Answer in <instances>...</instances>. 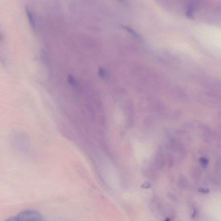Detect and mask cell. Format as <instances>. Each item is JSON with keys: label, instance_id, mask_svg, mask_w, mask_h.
<instances>
[{"label": "cell", "instance_id": "obj_1", "mask_svg": "<svg viewBox=\"0 0 221 221\" xmlns=\"http://www.w3.org/2000/svg\"><path fill=\"white\" fill-rule=\"evenodd\" d=\"M11 142L15 150L21 152H26L29 148V137L21 131H15L12 133Z\"/></svg>", "mask_w": 221, "mask_h": 221}, {"label": "cell", "instance_id": "obj_2", "mask_svg": "<svg viewBox=\"0 0 221 221\" xmlns=\"http://www.w3.org/2000/svg\"><path fill=\"white\" fill-rule=\"evenodd\" d=\"M17 217L19 221H37L39 220L40 217L37 212L28 210L22 212Z\"/></svg>", "mask_w": 221, "mask_h": 221}, {"label": "cell", "instance_id": "obj_3", "mask_svg": "<svg viewBox=\"0 0 221 221\" xmlns=\"http://www.w3.org/2000/svg\"><path fill=\"white\" fill-rule=\"evenodd\" d=\"M26 11L27 15L28 17L30 24L32 27L34 29L35 27V23L32 14L31 12L28 7H26Z\"/></svg>", "mask_w": 221, "mask_h": 221}, {"label": "cell", "instance_id": "obj_4", "mask_svg": "<svg viewBox=\"0 0 221 221\" xmlns=\"http://www.w3.org/2000/svg\"><path fill=\"white\" fill-rule=\"evenodd\" d=\"M124 28L125 29L127 30L129 32H130V33L132 34L135 37L137 38L138 39H141V37H140V36L139 35V34H138L137 33L135 32L134 31V30H133L132 29L130 28L129 27L126 26H124Z\"/></svg>", "mask_w": 221, "mask_h": 221}, {"label": "cell", "instance_id": "obj_5", "mask_svg": "<svg viewBox=\"0 0 221 221\" xmlns=\"http://www.w3.org/2000/svg\"><path fill=\"white\" fill-rule=\"evenodd\" d=\"M68 80L69 82L71 85L72 86H76L77 85V82L75 79L73 78L71 76H68Z\"/></svg>", "mask_w": 221, "mask_h": 221}, {"label": "cell", "instance_id": "obj_6", "mask_svg": "<svg viewBox=\"0 0 221 221\" xmlns=\"http://www.w3.org/2000/svg\"><path fill=\"white\" fill-rule=\"evenodd\" d=\"M98 74L101 77H104L106 76V72L103 69L100 68L98 70Z\"/></svg>", "mask_w": 221, "mask_h": 221}, {"label": "cell", "instance_id": "obj_7", "mask_svg": "<svg viewBox=\"0 0 221 221\" xmlns=\"http://www.w3.org/2000/svg\"><path fill=\"white\" fill-rule=\"evenodd\" d=\"M200 162L201 163L202 165L204 166H207L208 163V160L207 159H204V158H201L200 159Z\"/></svg>", "mask_w": 221, "mask_h": 221}, {"label": "cell", "instance_id": "obj_8", "mask_svg": "<svg viewBox=\"0 0 221 221\" xmlns=\"http://www.w3.org/2000/svg\"><path fill=\"white\" fill-rule=\"evenodd\" d=\"M151 186V185L149 182H145V183H143L142 185L141 186V187L143 189H147L150 188Z\"/></svg>", "mask_w": 221, "mask_h": 221}, {"label": "cell", "instance_id": "obj_9", "mask_svg": "<svg viewBox=\"0 0 221 221\" xmlns=\"http://www.w3.org/2000/svg\"><path fill=\"white\" fill-rule=\"evenodd\" d=\"M198 191L199 192H201L202 193H205V194H207L209 192V190L208 189H205L203 188H199L198 189Z\"/></svg>", "mask_w": 221, "mask_h": 221}, {"label": "cell", "instance_id": "obj_10", "mask_svg": "<svg viewBox=\"0 0 221 221\" xmlns=\"http://www.w3.org/2000/svg\"><path fill=\"white\" fill-rule=\"evenodd\" d=\"M5 221H19V219L18 217H12L8 219Z\"/></svg>", "mask_w": 221, "mask_h": 221}, {"label": "cell", "instance_id": "obj_11", "mask_svg": "<svg viewBox=\"0 0 221 221\" xmlns=\"http://www.w3.org/2000/svg\"><path fill=\"white\" fill-rule=\"evenodd\" d=\"M165 221H171L169 219H167Z\"/></svg>", "mask_w": 221, "mask_h": 221}]
</instances>
